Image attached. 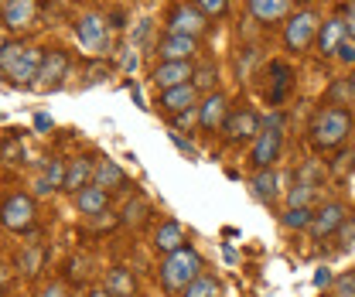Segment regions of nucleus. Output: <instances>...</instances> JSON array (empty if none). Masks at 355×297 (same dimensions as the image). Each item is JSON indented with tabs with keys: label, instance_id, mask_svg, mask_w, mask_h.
<instances>
[{
	"label": "nucleus",
	"instance_id": "nucleus-24",
	"mask_svg": "<svg viewBox=\"0 0 355 297\" xmlns=\"http://www.w3.org/2000/svg\"><path fill=\"white\" fill-rule=\"evenodd\" d=\"M280 178H277V171H257V178H253V188H257V195L263 198V202H273L277 195H280Z\"/></svg>",
	"mask_w": 355,
	"mask_h": 297
},
{
	"label": "nucleus",
	"instance_id": "nucleus-36",
	"mask_svg": "<svg viewBox=\"0 0 355 297\" xmlns=\"http://www.w3.org/2000/svg\"><path fill=\"white\" fill-rule=\"evenodd\" d=\"M338 58H342V62H355V48H349V44H342Z\"/></svg>",
	"mask_w": 355,
	"mask_h": 297
},
{
	"label": "nucleus",
	"instance_id": "nucleus-27",
	"mask_svg": "<svg viewBox=\"0 0 355 297\" xmlns=\"http://www.w3.org/2000/svg\"><path fill=\"white\" fill-rule=\"evenodd\" d=\"M198 3V10L209 17V21H219L229 14V0H195Z\"/></svg>",
	"mask_w": 355,
	"mask_h": 297
},
{
	"label": "nucleus",
	"instance_id": "nucleus-25",
	"mask_svg": "<svg viewBox=\"0 0 355 297\" xmlns=\"http://www.w3.org/2000/svg\"><path fill=\"white\" fill-rule=\"evenodd\" d=\"M181 297H219V280L209 277V273H202V277H198V280H195Z\"/></svg>",
	"mask_w": 355,
	"mask_h": 297
},
{
	"label": "nucleus",
	"instance_id": "nucleus-1",
	"mask_svg": "<svg viewBox=\"0 0 355 297\" xmlns=\"http://www.w3.org/2000/svg\"><path fill=\"white\" fill-rule=\"evenodd\" d=\"M352 113L345 110V106H335V103H328V106H321L314 117H311V127H308V140L311 147L318 151V154H324V151H338L349 137H352Z\"/></svg>",
	"mask_w": 355,
	"mask_h": 297
},
{
	"label": "nucleus",
	"instance_id": "nucleus-2",
	"mask_svg": "<svg viewBox=\"0 0 355 297\" xmlns=\"http://www.w3.org/2000/svg\"><path fill=\"white\" fill-rule=\"evenodd\" d=\"M42 62H44V51L42 48H35V44H24V42L7 38L3 48H0V72H3V79H7L10 85L38 83Z\"/></svg>",
	"mask_w": 355,
	"mask_h": 297
},
{
	"label": "nucleus",
	"instance_id": "nucleus-14",
	"mask_svg": "<svg viewBox=\"0 0 355 297\" xmlns=\"http://www.w3.org/2000/svg\"><path fill=\"white\" fill-rule=\"evenodd\" d=\"M349 38V24H345V17H328L324 24H321V31H318V55H338L342 51V44Z\"/></svg>",
	"mask_w": 355,
	"mask_h": 297
},
{
	"label": "nucleus",
	"instance_id": "nucleus-13",
	"mask_svg": "<svg viewBox=\"0 0 355 297\" xmlns=\"http://www.w3.org/2000/svg\"><path fill=\"white\" fill-rule=\"evenodd\" d=\"M342 226H345V205H342V202H328V205H321V209L314 212L311 236H314V239H328V236H335Z\"/></svg>",
	"mask_w": 355,
	"mask_h": 297
},
{
	"label": "nucleus",
	"instance_id": "nucleus-12",
	"mask_svg": "<svg viewBox=\"0 0 355 297\" xmlns=\"http://www.w3.org/2000/svg\"><path fill=\"white\" fill-rule=\"evenodd\" d=\"M198 89L195 83L188 85H178V89H168V92H161V110L168 113V117H184V113H195L198 110Z\"/></svg>",
	"mask_w": 355,
	"mask_h": 297
},
{
	"label": "nucleus",
	"instance_id": "nucleus-28",
	"mask_svg": "<svg viewBox=\"0 0 355 297\" xmlns=\"http://www.w3.org/2000/svg\"><path fill=\"white\" fill-rule=\"evenodd\" d=\"M216 79H219V69H212V65H202V69H195V89H212L216 85ZM216 92V89H212Z\"/></svg>",
	"mask_w": 355,
	"mask_h": 297
},
{
	"label": "nucleus",
	"instance_id": "nucleus-31",
	"mask_svg": "<svg viewBox=\"0 0 355 297\" xmlns=\"http://www.w3.org/2000/svg\"><path fill=\"white\" fill-rule=\"evenodd\" d=\"M38 263H42V253H38V250L21 256V270H24V273H38Z\"/></svg>",
	"mask_w": 355,
	"mask_h": 297
},
{
	"label": "nucleus",
	"instance_id": "nucleus-29",
	"mask_svg": "<svg viewBox=\"0 0 355 297\" xmlns=\"http://www.w3.org/2000/svg\"><path fill=\"white\" fill-rule=\"evenodd\" d=\"M335 297H355V270L342 273V277L335 280Z\"/></svg>",
	"mask_w": 355,
	"mask_h": 297
},
{
	"label": "nucleus",
	"instance_id": "nucleus-15",
	"mask_svg": "<svg viewBox=\"0 0 355 297\" xmlns=\"http://www.w3.org/2000/svg\"><path fill=\"white\" fill-rule=\"evenodd\" d=\"M38 17V0H3V28L7 31H24Z\"/></svg>",
	"mask_w": 355,
	"mask_h": 297
},
{
	"label": "nucleus",
	"instance_id": "nucleus-22",
	"mask_svg": "<svg viewBox=\"0 0 355 297\" xmlns=\"http://www.w3.org/2000/svg\"><path fill=\"white\" fill-rule=\"evenodd\" d=\"M92 185H99V188H106V192H113V188H123L127 185V171L120 168L116 161H96V174H92Z\"/></svg>",
	"mask_w": 355,
	"mask_h": 297
},
{
	"label": "nucleus",
	"instance_id": "nucleus-26",
	"mask_svg": "<svg viewBox=\"0 0 355 297\" xmlns=\"http://www.w3.org/2000/svg\"><path fill=\"white\" fill-rule=\"evenodd\" d=\"M311 222H314V209H308V205L287 209V215H284V226L287 229H311Z\"/></svg>",
	"mask_w": 355,
	"mask_h": 297
},
{
	"label": "nucleus",
	"instance_id": "nucleus-20",
	"mask_svg": "<svg viewBox=\"0 0 355 297\" xmlns=\"http://www.w3.org/2000/svg\"><path fill=\"white\" fill-rule=\"evenodd\" d=\"M92 174H96V164H92L89 158H76V161H69V171H65V192L79 195L83 188L92 185Z\"/></svg>",
	"mask_w": 355,
	"mask_h": 297
},
{
	"label": "nucleus",
	"instance_id": "nucleus-4",
	"mask_svg": "<svg viewBox=\"0 0 355 297\" xmlns=\"http://www.w3.org/2000/svg\"><path fill=\"white\" fill-rule=\"evenodd\" d=\"M318 31H321V17H318V10H297V14H291V21L284 24V48L291 51V55H304L314 48L318 42Z\"/></svg>",
	"mask_w": 355,
	"mask_h": 297
},
{
	"label": "nucleus",
	"instance_id": "nucleus-37",
	"mask_svg": "<svg viewBox=\"0 0 355 297\" xmlns=\"http://www.w3.org/2000/svg\"><path fill=\"white\" fill-rule=\"evenodd\" d=\"M89 297H113L106 287H96V291H89Z\"/></svg>",
	"mask_w": 355,
	"mask_h": 297
},
{
	"label": "nucleus",
	"instance_id": "nucleus-17",
	"mask_svg": "<svg viewBox=\"0 0 355 297\" xmlns=\"http://www.w3.org/2000/svg\"><path fill=\"white\" fill-rule=\"evenodd\" d=\"M291 3H294V0H250L246 7H250L253 21L273 28V24H280V21H291Z\"/></svg>",
	"mask_w": 355,
	"mask_h": 297
},
{
	"label": "nucleus",
	"instance_id": "nucleus-30",
	"mask_svg": "<svg viewBox=\"0 0 355 297\" xmlns=\"http://www.w3.org/2000/svg\"><path fill=\"white\" fill-rule=\"evenodd\" d=\"M144 212H147L144 202H130L127 212H123V222H127V226H140V222H144Z\"/></svg>",
	"mask_w": 355,
	"mask_h": 297
},
{
	"label": "nucleus",
	"instance_id": "nucleus-5",
	"mask_svg": "<svg viewBox=\"0 0 355 297\" xmlns=\"http://www.w3.org/2000/svg\"><path fill=\"white\" fill-rule=\"evenodd\" d=\"M0 219H3V229H10V232H31L35 222H38V205L24 192L7 195V202L0 209Z\"/></svg>",
	"mask_w": 355,
	"mask_h": 297
},
{
	"label": "nucleus",
	"instance_id": "nucleus-33",
	"mask_svg": "<svg viewBox=\"0 0 355 297\" xmlns=\"http://www.w3.org/2000/svg\"><path fill=\"white\" fill-rule=\"evenodd\" d=\"M345 24H349V35L355 38V0L345 7Z\"/></svg>",
	"mask_w": 355,
	"mask_h": 297
},
{
	"label": "nucleus",
	"instance_id": "nucleus-38",
	"mask_svg": "<svg viewBox=\"0 0 355 297\" xmlns=\"http://www.w3.org/2000/svg\"><path fill=\"white\" fill-rule=\"evenodd\" d=\"M349 85H352V92H355V72H352V79H349Z\"/></svg>",
	"mask_w": 355,
	"mask_h": 297
},
{
	"label": "nucleus",
	"instance_id": "nucleus-9",
	"mask_svg": "<svg viewBox=\"0 0 355 297\" xmlns=\"http://www.w3.org/2000/svg\"><path fill=\"white\" fill-rule=\"evenodd\" d=\"M76 38H79V44L86 48V51H103L106 48V42H110V28H106V17H99V14H79L76 17Z\"/></svg>",
	"mask_w": 355,
	"mask_h": 297
},
{
	"label": "nucleus",
	"instance_id": "nucleus-32",
	"mask_svg": "<svg viewBox=\"0 0 355 297\" xmlns=\"http://www.w3.org/2000/svg\"><path fill=\"white\" fill-rule=\"evenodd\" d=\"M308 185H297L294 192H291V209H297V205H308Z\"/></svg>",
	"mask_w": 355,
	"mask_h": 297
},
{
	"label": "nucleus",
	"instance_id": "nucleus-16",
	"mask_svg": "<svg viewBox=\"0 0 355 297\" xmlns=\"http://www.w3.org/2000/svg\"><path fill=\"white\" fill-rule=\"evenodd\" d=\"M188 246V239H184V229H181V222L178 219H164L157 229H154V250L164 256L178 253V250H184Z\"/></svg>",
	"mask_w": 355,
	"mask_h": 297
},
{
	"label": "nucleus",
	"instance_id": "nucleus-7",
	"mask_svg": "<svg viewBox=\"0 0 355 297\" xmlns=\"http://www.w3.org/2000/svg\"><path fill=\"white\" fill-rule=\"evenodd\" d=\"M280 151H284V133H280V124L273 120L266 130H260V137L253 140V151H250V164L257 171H270L277 161H280Z\"/></svg>",
	"mask_w": 355,
	"mask_h": 297
},
{
	"label": "nucleus",
	"instance_id": "nucleus-10",
	"mask_svg": "<svg viewBox=\"0 0 355 297\" xmlns=\"http://www.w3.org/2000/svg\"><path fill=\"white\" fill-rule=\"evenodd\" d=\"M229 99H225V92H209L202 103H198V127L205 130V133H216V130L225 127V120H229Z\"/></svg>",
	"mask_w": 355,
	"mask_h": 297
},
{
	"label": "nucleus",
	"instance_id": "nucleus-21",
	"mask_svg": "<svg viewBox=\"0 0 355 297\" xmlns=\"http://www.w3.org/2000/svg\"><path fill=\"white\" fill-rule=\"evenodd\" d=\"M106 205H110V192L99 188V185H89V188H83V192L76 195V209H79L83 215L106 212Z\"/></svg>",
	"mask_w": 355,
	"mask_h": 297
},
{
	"label": "nucleus",
	"instance_id": "nucleus-3",
	"mask_svg": "<svg viewBox=\"0 0 355 297\" xmlns=\"http://www.w3.org/2000/svg\"><path fill=\"white\" fill-rule=\"evenodd\" d=\"M198 277H202V256H198V250H191V246L164 256V263H161V284L171 294H184Z\"/></svg>",
	"mask_w": 355,
	"mask_h": 297
},
{
	"label": "nucleus",
	"instance_id": "nucleus-39",
	"mask_svg": "<svg viewBox=\"0 0 355 297\" xmlns=\"http://www.w3.org/2000/svg\"><path fill=\"white\" fill-rule=\"evenodd\" d=\"M352 229H355V209H352Z\"/></svg>",
	"mask_w": 355,
	"mask_h": 297
},
{
	"label": "nucleus",
	"instance_id": "nucleus-23",
	"mask_svg": "<svg viewBox=\"0 0 355 297\" xmlns=\"http://www.w3.org/2000/svg\"><path fill=\"white\" fill-rule=\"evenodd\" d=\"M133 277H130V270H123V266H113L110 273H106V291L113 297H133Z\"/></svg>",
	"mask_w": 355,
	"mask_h": 297
},
{
	"label": "nucleus",
	"instance_id": "nucleus-6",
	"mask_svg": "<svg viewBox=\"0 0 355 297\" xmlns=\"http://www.w3.org/2000/svg\"><path fill=\"white\" fill-rule=\"evenodd\" d=\"M205 28H209V17L198 10V3L181 0V3H175V7H171V14H168V35L202 38V35H205Z\"/></svg>",
	"mask_w": 355,
	"mask_h": 297
},
{
	"label": "nucleus",
	"instance_id": "nucleus-35",
	"mask_svg": "<svg viewBox=\"0 0 355 297\" xmlns=\"http://www.w3.org/2000/svg\"><path fill=\"white\" fill-rule=\"evenodd\" d=\"M42 297H65V291H62L58 284H51V287H44L42 291Z\"/></svg>",
	"mask_w": 355,
	"mask_h": 297
},
{
	"label": "nucleus",
	"instance_id": "nucleus-8",
	"mask_svg": "<svg viewBox=\"0 0 355 297\" xmlns=\"http://www.w3.org/2000/svg\"><path fill=\"white\" fill-rule=\"evenodd\" d=\"M225 140L229 144H246V140H257L260 137V113L253 110V106H239V110H232L229 113V120H225Z\"/></svg>",
	"mask_w": 355,
	"mask_h": 297
},
{
	"label": "nucleus",
	"instance_id": "nucleus-34",
	"mask_svg": "<svg viewBox=\"0 0 355 297\" xmlns=\"http://www.w3.org/2000/svg\"><path fill=\"white\" fill-rule=\"evenodd\" d=\"M314 284H318V287H328V284H331V273H328V270L314 273Z\"/></svg>",
	"mask_w": 355,
	"mask_h": 297
},
{
	"label": "nucleus",
	"instance_id": "nucleus-18",
	"mask_svg": "<svg viewBox=\"0 0 355 297\" xmlns=\"http://www.w3.org/2000/svg\"><path fill=\"white\" fill-rule=\"evenodd\" d=\"M195 51H198V38L188 35H164V42L157 44L161 62H191Z\"/></svg>",
	"mask_w": 355,
	"mask_h": 297
},
{
	"label": "nucleus",
	"instance_id": "nucleus-11",
	"mask_svg": "<svg viewBox=\"0 0 355 297\" xmlns=\"http://www.w3.org/2000/svg\"><path fill=\"white\" fill-rule=\"evenodd\" d=\"M195 79V65L191 62H161L150 76V83L157 85V92H168V89H178V85H188Z\"/></svg>",
	"mask_w": 355,
	"mask_h": 297
},
{
	"label": "nucleus",
	"instance_id": "nucleus-19",
	"mask_svg": "<svg viewBox=\"0 0 355 297\" xmlns=\"http://www.w3.org/2000/svg\"><path fill=\"white\" fill-rule=\"evenodd\" d=\"M65 72H69V55H65L62 48L44 51L42 72H38V89H55V85H62Z\"/></svg>",
	"mask_w": 355,
	"mask_h": 297
}]
</instances>
